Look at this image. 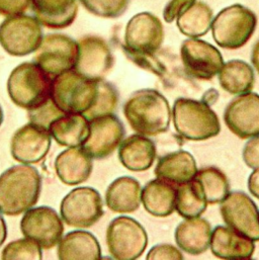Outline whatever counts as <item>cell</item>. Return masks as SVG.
Segmentation results:
<instances>
[{
    "label": "cell",
    "instance_id": "1",
    "mask_svg": "<svg viewBox=\"0 0 259 260\" xmlns=\"http://www.w3.org/2000/svg\"><path fill=\"white\" fill-rule=\"evenodd\" d=\"M123 113L130 127L147 137L167 132L172 120V110L166 98L151 88L135 91L125 103Z\"/></svg>",
    "mask_w": 259,
    "mask_h": 260
},
{
    "label": "cell",
    "instance_id": "2",
    "mask_svg": "<svg viewBox=\"0 0 259 260\" xmlns=\"http://www.w3.org/2000/svg\"><path fill=\"white\" fill-rule=\"evenodd\" d=\"M42 177L28 164L14 165L0 175V213L18 216L31 209L39 201Z\"/></svg>",
    "mask_w": 259,
    "mask_h": 260
},
{
    "label": "cell",
    "instance_id": "3",
    "mask_svg": "<svg viewBox=\"0 0 259 260\" xmlns=\"http://www.w3.org/2000/svg\"><path fill=\"white\" fill-rule=\"evenodd\" d=\"M172 122L176 133L188 141H207L221 132L219 117L203 101L179 98L172 107Z\"/></svg>",
    "mask_w": 259,
    "mask_h": 260
},
{
    "label": "cell",
    "instance_id": "4",
    "mask_svg": "<svg viewBox=\"0 0 259 260\" xmlns=\"http://www.w3.org/2000/svg\"><path fill=\"white\" fill-rule=\"evenodd\" d=\"M53 77L35 62L16 66L7 79V92L18 108L30 110L51 98Z\"/></svg>",
    "mask_w": 259,
    "mask_h": 260
},
{
    "label": "cell",
    "instance_id": "5",
    "mask_svg": "<svg viewBox=\"0 0 259 260\" xmlns=\"http://www.w3.org/2000/svg\"><path fill=\"white\" fill-rule=\"evenodd\" d=\"M256 25L257 17L251 9L241 4H233L216 15L211 28L213 39L219 47L237 50L249 42Z\"/></svg>",
    "mask_w": 259,
    "mask_h": 260
},
{
    "label": "cell",
    "instance_id": "6",
    "mask_svg": "<svg viewBox=\"0 0 259 260\" xmlns=\"http://www.w3.org/2000/svg\"><path fill=\"white\" fill-rule=\"evenodd\" d=\"M96 91L98 80L72 69L53 78L51 96L64 113L84 115L92 106Z\"/></svg>",
    "mask_w": 259,
    "mask_h": 260
},
{
    "label": "cell",
    "instance_id": "7",
    "mask_svg": "<svg viewBox=\"0 0 259 260\" xmlns=\"http://www.w3.org/2000/svg\"><path fill=\"white\" fill-rule=\"evenodd\" d=\"M42 24L30 15L7 16L0 24V46L9 55L23 57L35 53L43 40Z\"/></svg>",
    "mask_w": 259,
    "mask_h": 260
},
{
    "label": "cell",
    "instance_id": "8",
    "mask_svg": "<svg viewBox=\"0 0 259 260\" xmlns=\"http://www.w3.org/2000/svg\"><path fill=\"white\" fill-rule=\"evenodd\" d=\"M107 246L113 258L138 259L148 246L145 228L135 219L126 216L115 218L107 229Z\"/></svg>",
    "mask_w": 259,
    "mask_h": 260
},
{
    "label": "cell",
    "instance_id": "9",
    "mask_svg": "<svg viewBox=\"0 0 259 260\" xmlns=\"http://www.w3.org/2000/svg\"><path fill=\"white\" fill-rule=\"evenodd\" d=\"M101 193L89 186H81L67 193L60 205L63 222L77 229H86L96 224L104 216Z\"/></svg>",
    "mask_w": 259,
    "mask_h": 260
},
{
    "label": "cell",
    "instance_id": "10",
    "mask_svg": "<svg viewBox=\"0 0 259 260\" xmlns=\"http://www.w3.org/2000/svg\"><path fill=\"white\" fill-rule=\"evenodd\" d=\"M164 41L161 20L151 12L134 15L126 25L124 52L129 57L156 54Z\"/></svg>",
    "mask_w": 259,
    "mask_h": 260
},
{
    "label": "cell",
    "instance_id": "11",
    "mask_svg": "<svg viewBox=\"0 0 259 260\" xmlns=\"http://www.w3.org/2000/svg\"><path fill=\"white\" fill-rule=\"evenodd\" d=\"M78 43L64 34H49L35 52L34 62L53 78L75 67Z\"/></svg>",
    "mask_w": 259,
    "mask_h": 260
},
{
    "label": "cell",
    "instance_id": "12",
    "mask_svg": "<svg viewBox=\"0 0 259 260\" xmlns=\"http://www.w3.org/2000/svg\"><path fill=\"white\" fill-rule=\"evenodd\" d=\"M180 59L184 72L198 80L213 79L224 65L219 49L207 41L193 38L182 42Z\"/></svg>",
    "mask_w": 259,
    "mask_h": 260
},
{
    "label": "cell",
    "instance_id": "13",
    "mask_svg": "<svg viewBox=\"0 0 259 260\" xmlns=\"http://www.w3.org/2000/svg\"><path fill=\"white\" fill-rule=\"evenodd\" d=\"M22 235L37 242L42 249L57 246L63 237L64 224L58 213L50 207L42 206L27 210L20 221Z\"/></svg>",
    "mask_w": 259,
    "mask_h": 260
},
{
    "label": "cell",
    "instance_id": "14",
    "mask_svg": "<svg viewBox=\"0 0 259 260\" xmlns=\"http://www.w3.org/2000/svg\"><path fill=\"white\" fill-rule=\"evenodd\" d=\"M220 213L226 226L259 241V210L254 201L243 191H232L220 204Z\"/></svg>",
    "mask_w": 259,
    "mask_h": 260
},
{
    "label": "cell",
    "instance_id": "15",
    "mask_svg": "<svg viewBox=\"0 0 259 260\" xmlns=\"http://www.w3.org/2000/svg\"><path fill=\"white\" fill-rule=\"evenodd\" d=\"M78 56L74 67L81 75L102 80L112 71L115 58L108 42L99 36H84L78 40Z\"/></svg>",
    "mask_w": 259,
    "mask_h": 260
},
{
    "label": "cell",
    "instance_id": "16",
    "mask_svg": "<svg viewBox=\"0 0 259 260\" xmlns=\"http://www.w3.org/2000/svg\"><path fill=\"white\" fill-rule=\"evenodd\" d=\"M124 137V125L114 114L95 118L89 120V134L81 148L92 159H105L120 147Z\"/></svg>",
    "mask_w": 259,
    "mask_h": 260
},
{
    "label": "cell",
    "instance_id": "17",
    "mask_svg": "<svg viewBox=\"0 0 259 260\" xmlns=\"http://www.w3.org/2000/svg\"><path fill=\"white\" fill-rule=\"evenodd\" d=\"M224 122L232 134L248 140L259 135V94L247 92L234 98L224 111Z\"/></svg>",
    "mask_w": 259,
    "mask_h": 260
},
{
    "label": "cell",
    "instance_id": "18",
    "mask_svg": "<svg viewBox=\"0 0 259 260\" xmlns=\"http://www.w3.org/2000/svg\"><path fill=\"white\" fill-rule=\"evenodd\" d=\"M52 137L49 130L26 124L16 131L10 141V153L21 164H37L48 154Z\"/></svg>",
    "mask_w": 259,
    "mask_h": 260
},
{
    "label": "cell",
    "instance_id": "19",
    "mask_svg": "<svg viewBox=\"0 0 259 260\" xmlns=\"http://www.w3.org/2000/svg\"><path fill=\"white\" fill-rule=\"evenodd\" d=\"M210 248L220 259H249L254 254L255 244L228 226H217L212 232Z\"/></svg>",
    "mask_w": 259,
    "mask_h": 260
},
{
    "label": "cell",
    "instance_id": "20",
    "mask_svg": "<svg viewBox=\"0 0 259 260\" xmlns=\"http://www.w3.org/2000/svg\"><path fill=\"white\" fill-rule=\"evenodd\" d=\"M93 170L92 158L81 148L71 147L61 152L55 160V171L67 185H78L90 177Z\"/></svg>",
    "mask_w": 259,
    "mask_h": 260
},
{
    "label": "cell",
    "instance_id": "21",
    "mask_svg": "<svg viewBox=\"0 0 259 260\" xmlns=\"http://www.w3.org/2000/svg\"><path fill=\"white\" fill-rule=\"evenodd\" d=\"M212 232L208 220L201 217L189 218L177 225L174 239L181 251L190 255H201L210 248Z\"/></svg>",
    "mask_w": 259,
    "mask_h": 260
},
{
    "label": "cell",
    "instance_id": "22",
    "mask_svg": "<svg viewBox=\"0 0 259 260\" xmlns=\"http://www.w3.org/2000/svg\"><path fill=\"white\" fill-rule=\"evenodd\" d=\"M156 156L157 150L153 140L138 133L124 139L119 147L120 162L133 172H143L150 169Z\"/></svg>",
    "mask_w": 259,
    "mask_h": 260
},
{
    "label": "cell",
    "instance_id": "23",
    "mask_svg": "<svg viewBox=\"0 0 259 260\" xmlns=\"http://www.w3.org/2000/svg\"><path fill=\"white\" fill-rule=\"evenodd\" d=\"M198 170L195 157L188 151L178 150L160 157L154 173L157 178L179 185L195 179Z\"/></svg>",
    "mask_w": 259,
    "mask_h": 260
},
{
    "label": "cell",
    "instance_id": "24",
    "mask_svg": "<svg viewBox=\"0 0 259 260\" xmlns=\"http://www.w3.org/2000/svg\"><path fill=\"white\" fill-rule=\"evenodd\" d=\"M31 9L43 26L62 29L74 22L78 4L77 0H33Z\"/></svg>",
    "mask_w": 259,
    "mask_h": 260
},
{
    "label": "cell",
    "instance_id": "25",
    "mask_svg": "<svg viewBox=\"0 0 259 260\" xmlns=\"http://www.w3.org/2000/svg\"><path fill=\"white\" fill-rule=\"evenodd\" d=\"M176 188L161 178H156L143 187L141 203L145 211L151 216L165 218L175 212Z\"/></svg>",
    "mask_w": 259,
    "mask_h": 260
},
{
    "label": "cell",
    "instance_id": "26",
    "mask_svg": "<svg viewBox=\"0 0 259 260\" xmlns=\"http://www.w3.org/2000/svg\"><path fill=\"white\" fill-rule=\"evenodd\" d=\"M142 187L140 182L131 176L115 179L106 191V205L114 213L131 214L141 205Z\"/></svg>",
    "mask_w": 259,
    "mask_h": 260
},
{
    "label": "cell",
    "instance_id": "27",
    "mask_svg": "<svg viewBox=\"0 0 259 260\" xmlns=\"http://www.w3.org/2000/svg\"><path fill=\"white\" fill-rule=\"evenodd\" d=\"M51 137L63 147H81L89 134V120L78 113H65L49 127Z\"/></svg>",
    "mask_w": 259,
    "mask_h": 260
},
{
    "label": "cell",
    "instance_id": "28",
    "mask_svg": "<svg viewBox=\"0 0 259 260\" xmlns=\"http://www.w3.org/2000/svg\"><path fill=\"white\" fill-rule=\"evenodd\" d=\"M59 259H100L101 245L91 233L86 231H72L62 237L57 245Z\"/></svg>",
    "mask_w": 259,
    "mask_h": 260
},
{
    "label": "cell",
    "instance_id": "29",
    "mask_svg": "<svg viewBox=\"0 0 259 260\" xmlns=\"http://www.w3.org/2000/svg\"><path fill=\"white\" fill-rule=\"evenodd\" d=\"M218 78L220 86L233 95L250 92L255 84L253 68L240 59H233L224 63Z\"/></svg>",
    "mask_w": 259,
    "mask_h": 260
},
{
    "label": "cell",
    "instance_id": "30",
    "mask_svg": "<svg viewBox=\"0 0 259 260\" xmlns=\"http://www.w3.org/2000/svg\"><path fill=\"white\" fill-rule=\"evenodd\" d=\"M213 19L212 8L203 1H196L176 18V25L183 36L199 39L209 32Z\"/></svg>",
    "mask_w": 259,
    "mask_h": 260
},
{
    "label": "cell",
    "instance_id": "31",
    "mask_svg": "<svg viewBox=\"0 0 259 260\" xmlns=\"http://www.w3.org/2000/svg\"><path fill=\"white\" fill-rule=\"evenodd\" d=\"M209 204L202 185L197 179L177 185L175 211L183 219L201 217Z\"/></svg>",
    "mask_w": 259,
    "mask_h": 260
},
{
    "label": "cell",
    "instance_id": "32",
    "mask_svg": "<svg viewBox=\"0 0 259 260\" xmlns=\"http://www.w3.org/2000/svg\"><path fill=\"white\" fill-rule=\"evenodd\" d=\"M204 190L209 205L221 204L230 193V182L227 175L214 166L204 167L198 170L195 177Z\"/></svg>",
    "mask_w": 259,
    "mask_h": 260
},
{
    "label": "cell",
    "instance_id": "33",
    "mask_svg": "<svg viewBox=\"0 0 259 260\" xmlns=\"http://www.w3.org/2000/svg\"><path fill=\"white\" fill-rule=\"evenodd\" d=\"M119 105V92L116 86L105 79L98 80V91L90 109L84 114L88 120L113 115Z\"/></svg>",
    "mask_w": 259,
    "mask_h": 260
},
{
    "label": "cell",
    "instance_id": "34",
    "mask_svg": "<svg viewBox=\"0 0 259 260\" xmlns=\"http://www.w3.org/2000/svg\"><path fill=\"white\" fill-rule=\"evenodd\" d=\"M42 247L29 238L8 243L1 252L2 259H42Z\"/></svg>",
    "mask_w": 259,
    "mask_h": 260
},
{
    "label": "cell",
    "instance_id": "35",
    "mask_svg": "<svg viewBox=\"0 0 259 260\" xmlns=\"http://www.w3.org/2000/svg\"><path fill=\"white\" fill-rule=\"evenodd\" d=\"M90 13L103 18H117L125 13L130 0H79Z\"/></svg>",
    "mask_w": 259,
    "mask_h": 260
},
{
    "label": "cell",
    "instance_id": "36",
    "mask_svg": "<svg viewBox=\"0 0 259 260\" xmlns=\"http://www.w3.org/2000/svg\"><path fill=\"white\" fill-rule=\"evenodd\" d=\"M63 114L65 113L56 105L51 96L41 106L27 110V119L30 124L49 130L50 125Z\"/></svg>",
    "mask_w": 259,
    "mask_h": 260
},
{
    "label": "cell",
    "instance_id": "37",
    "mask_svg": "<svg viewBox=\"0 0 259 260\" xmlns=\"http://www.w3.org/2000/svg\"><path fill=\"white\" fill-rule=\"evenodd\" d=\"M180 249L171 244H157L146 255V259H183Z\"/></svg>",
    "mask_w": 259,
    "mask_h": 260
},
{
    "label": "cell",
    "instance_id": "38",
    "mask_svg": "<svg viewBox=\"0 0 259 260\" xmlns=\"http://www.w3.org/2000/svg\"><path fill=\"white\" fill-rule=\"evenodd\" d=\"M197 0H170L164 7L163 18L167 23L173 22L181 13L189 8Z\"/></svg>",
    "mask_w": 259,
    "mask_h": 260
},
{
    "label": "cell",
    "instance_id": "39",
    "mask_svg": "<svg viewBox=\"0 0 259 260\" xmlns=\"http://www.w3.org/2000/svg\"><path fill=\"white\" fill-rule=\"evenodd\" d=\"M242 158L249 168H259V135L248 139L242 151Z\"/></svg>",
    "mask_w": 259,
    "mask_h": 260
},
{
    "label": "cell",
    "instance_id": "40",
    "mask_svg": "<svg viewBox=\"0 0 259 260\" xmlns=\"http://www.w3.org/2000/svg\"><path fill=\"white\" fill-rule=\"evenodd\" d=\"M33 0H0V14L7 16L23 14L31 7Z\"/></svg>",
    "mask_w": 259,
    "mask_h": 260
},
{
    "label": "cell",
    "instance_id": "41",
    "mask_svg": "<svg viewBox=\"0 0 259 260\" xmlns=\"http://www.w3.org/2000/svg\"><path fill=\"white\" fill-rule=\"evenodd\" d=\"M248 190L252 197L259 200V168L253 169L247 181Z\"/></svg>",
    "mask_w": 259,
    "mask_h": 260
},
{
    "label": "cell",
    "instance_id": "42",
    "mask_svg": "<svg viewBox=\"0 0 259 260\" xmlns=\"http://www.w3.org/2000/svg\"><path fill=\"white\" fill-rule=\"evenodd\" d=\"M219 96H220V94H219L218 90L215 88H211L203 94L202 101L209 106H213L219 100Z\"/></svg>",
    "mask_w": 259,
    "mask_h": 260
},
{
    "label": "cell",
    "instance_id": "43",
    "mask_svg": "<svg viewBox=\"0 0 259 260\" xmlns=\"http://www.w3.org/2000/svg\"><path fill=\"white\" fill-rule=\"evenodd\" d=\"M251 64L254 67V69L257 71L259 74V40L254 44L253 48H252V52H251Z\"/></svg>",
    "mask_w": 259,
    "mask_h": 260
},
{
    "label": "cell",
    "instance_id": "44",
    "mask_svg": "<svg viewBox=\"0 0 259 260\" xmlns=\"http://www.w3.org/2000/svg\"><path fill=\"white\" fill-rule=\"evenodd\" d=\"M6 237H7V227H6L5 221H4V219H3V217L1 216V213H0V247L5 242Z\"/></svg>",
    "mask_w": 259,
    "mask_h": 260
},
{
    "label": "cell",
    "instance_id": "45",
    "mask_svg": "<svg viewBox=\"0 0 259 260\" xmlns=\"http://www.w3.org/2000/svg\"><path fill=\"white\" fill-rule=\"evenodd\" d=\"M2 122H3V111H2V108L0 107V126L2 125Z\"/></svg>",
    "mask_w": 259,
    "mask_h": 260
}]
</instances>
